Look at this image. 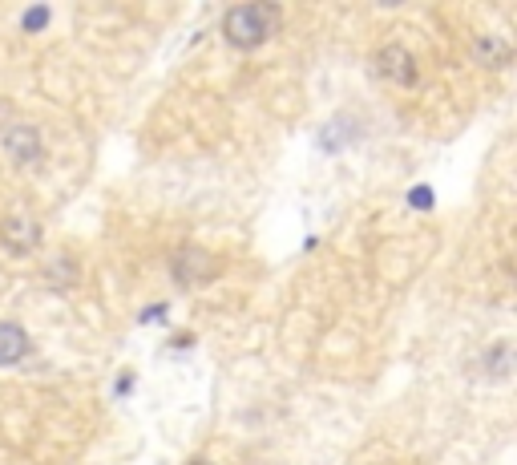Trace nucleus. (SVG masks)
Wrapping results in <instances>:
<instances>
[{
  "label": "nucleus",
  "mask_w": 517,
  "mask_h": 465,
  "mask_svg": "<svg viewBox=\"0 0 517 465\" xmlns=\"http://www.w3.org/2000/svg\"><path fill=\"white\" fill-rule=\"evenodd\" d=\"M0 243H5L9 251H17V255H25V251H33V247L41 243V231H37V223L13 219V223L0 227Z\"/></svg>",
  "instance_id": "39448f33"
},
{
  "label": "nucleus",
  "mask_w": 517,
  "mask_h": 465,
  "mask_svg": "<svg viewBox=\"0 0 517 465\" xmlns=\"http://www.w3.org/2000/svg\"><path fill=\"white\" fill-rule=\"evenodd\" d=\"M29 356V336L21 324H0V364H17Z\"/></svg>",
  "instance_id": "423d86ee"
},
{
  "label": "nucleus",
  "mask_w": 517,
  "mask_h": 465,
  "mask_svg": "<svg viewBox=\"0 0 517 465\" xmlns=\"http://www.w3.org/2000/svg\"><path fill=\"white\" fill-rule=\"evenodd\" d=\"M45 21H49V9H29V13H25V29H29V33L45 29Z\"/></svg>",
  "instance_id": "1a4fd4ad"
},
{
  "label": "nucleus",
  "mask_w": 517,
  "mask_h": 465,
  "mask_svg": "<svg viewBox=\"0 0 517 465\" xmlns=\"http://www.w3.org/2000/svg\"><path fill=\"white\" fill-rule=\"evenodd\" d=\"M0 146H5V154H9L17 166H33V162L41 158V134H37L33 126H13V130H5Z\"/></svg>",
  "instance_id": "7ed1b4c3"
},
{
  "label": "nucleus",
  "mask_w": 517,
  "mask_h": 465,
  "mask_svg": "<svg viewBox=\"0 0 517 465\" xmlns=\"http://www.w3.org/2000/svg\"><path fill=\"white\" fill-rule=\"evenodd\" d=\"M279 25V9L275 5H239L223 17V37L235 49H255L263 45Z\"/></svg>",
  "instance_id": "f257e3e1"
},
{
  "label": "nucleus",
  "mask_w": 517,
  "mask_h": 465,
  "mask_svg": "<svg viewBox=\"0 0 517 465\" xmlns=\"http://www.w3.org/2000/svg\"><path fill=\"white\" fill-rule=\"evenodd\" d=\"M174 275H178V284H202V279L215 275V259L206 251H198V247H186L174 259Z\"/></svg>",
  "instance_id": "20e7f679"
},
{
  "label": "nucleus",
  "mask_w": 517,
  "mask_h": 465,
  "mask_svg": "<svg viewBox=\"0 0 517 465\" xmlns=\"http://www.w3.org/2000/svg\"><path fill=\"white\" fill-rule=\"evenodd\" d=\"M376 69H380V77H388V81H396V85H417V77H421L417 57H412L408 49H400V45L380 49V53H376Z\"/></svg>",
  "instance_id": "f03ea898"
},
{
  "label": "nucleus",
  "mask_w": 517,
  "mask_h": 465,
  "mask_svg": "<svg viewBox=\"0 0 517 465\" xmlns=\"http://www.w3.org/2000/svg\"><path fill=\"white\" fill-rule=\"evenodd\" d=\"M412 203H417V207H429L433 199H429V191H425V186H421V191H412Z\"/></svg>",
  "instance_id": "9d476101"
},
{
  "label": "nucleus",
  "mask_w": 517,
  "mask_h": 465,
  "mask_svg": "<svg viewBox=\"0 0 517 465\" xmlns=\"http://www.w3.org/2000/svg\"><path fill=\"white\" fill-rule=\"evenodd\" d=\"M194 465H211V461H194Z\"/></svg>",
  "instance_id": "9b49d317"
},
{
  "label": "nucleus",
  "mask_w": 517,
  "mask_h": 465,
  "mask_svg": "<svg viewBox=\"0 0 517 465\" xmlns=\"http://www.w3.org/2000/svg\"><path fill=\"white\" fill-rule=\"evenodd\" d=\"M477 57H481L485 65L501 69V65H509V45H501L497 37H485V41H477Z\"/></svg>",
  "instance_id": "0eeeda50"
},
{
  "label": "nucleus",
  "mask_w": 517,
  "mask_h": 465,
  "mask_svg": "<svg viewBox=\"0 0 517 465\" xmlns=\"http://www.w3.org/2000/svg\"><path fill=\"white\" fill-rule=\"evenodd\" d=\"M348 138H356V134L348 130V122H332V126L324 130V138H320V142H324V150H340Z\"/></svg>",
  "instance_id": "6e6552de"
}]
</instances>
